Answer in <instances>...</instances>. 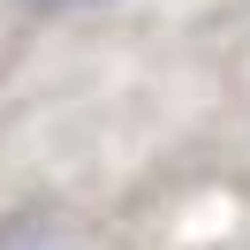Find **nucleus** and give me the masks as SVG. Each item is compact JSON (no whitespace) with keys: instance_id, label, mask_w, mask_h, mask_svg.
<instances>
[{"instance_id":"obj_1","label":"nucleus","mask_w":250,"mask_h":250,"mask_svg":"<svg viewBox=\"0 0 250 250\" xmlns=\"http://www.w3.org/2000/svg\"><path fill=\"white\" fill-rule=\"evenodd\" d=\"M0 250H91V235H83V220L68 205L31 197L16 212H0Z\"/></svg>"},{"instance_id":"obj_2","label":"nucleus","mask_w":250,"mask_h":250,"mask_svg":"<svg viewBox=\"0 0 250 250\" xmlns=\"http://www.w3.org/2000/svg\"><path fill=\"white\" fill-rule=\"evenodd\" d=\"M23 8H38V16H76V8H106V0H23Z\"/></svg>"}]
</instances>
